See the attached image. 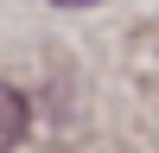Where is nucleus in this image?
Returning <instances> with one entry per match:
<instances>
[{
  "mask_svg": "<svg viewBox=\"0 0 159 153\" xmlns=\"http://www.w3.org/2000/svg\"><path fill=\"white\" fill-rule=\"evenodd\" d=\"M51 7H96V0H51Z\"/></svg>",
  "mask_w": 159,
  "mask_h": 153,
  "instance_id": "obj_2",
  "label": "nucleus"
},
{
  "mask_svg": "<svg viewBox=\"0 0 159 153\" xmlns=\"http://www.w3.org/2000/svg\"><path fill=\"white\" fill-rule=\"evenodd\" d=\"M25 128H32L25 96H19L13 83H0V153H7V147H19V140H25Z\"/></svg>",
  "mask_w": 159,
  "mask_h": 153,
  "instance_id": "obj_1",
  "label": "nucleus"
}]
</instances>
